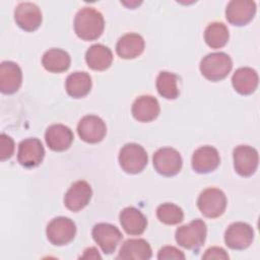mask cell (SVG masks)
I'll list each match as a JSON object with an SVG mask.
<instances>
[{
    "label": "cell",
    "mask_w": 260,
    "mask_h": 260,
    "mask_svg": "<svg viewBox=\"0 0 260 260\" xmlns=\"http://www.w3.org/2000/svg\"><path fill=\"white\" fill-rule=\"evenodd\" d=\"M197 207L205 217L216 218L226 208L225 194L220 189L207 188L200 193L197 199Z\"/></svg>",
    "instance_id": "cell-5"
},
{
    "label": "cell",
    "mask_w": 260,
    "mask_h": 260,
    "mask_svg": "<svg viewBox=\"0 0 260 260\" xmlns=\"http://www.w3.org/2000/svg\"><path fill=\"white\" fill-rule=\"evenodd\" d=\"M74 31L84 41H94L101 37L105 27L102 13L92 7H83L75 15Z\"/></svg>",
    "instance_id": "cell-1"
},
{
    "label": "cell",
    "mask_w": 260,
    "mask_h": 260,
    "mask_svg": "<svg viewBox=\"0 0 260 260\" xmlns=\"http://www.w3.org/2000/svg\"><path fill=\"white\" fill-rule=\"evenodd\" d=\"M119 218L123 230L131 236H138L143 234L147 226L146 217L140 210L133 206L124 208L120 212Z\"/></svg>",
    "instance_id": "cell-19"
},
{
    "label": "cell",
    "mask_w": 260,
    "mask_h": 260,
    "mask_svg": "<svg viewBox=\"0 0 260 260\" xmlns=\"http://www.w3.org/2000/svg\"><path fill=\"white\" fill-rule=\"evenodd\" d=\"M14 152V142L12 138L4 133L0 136V159L5 160L12 156Z\"/></svg>",
    "instance_id": "cell-30"
},
{
    "label": "cell",
    "mask_w": 260,
    "mask_h": 260,
    "mask_svg": "<svg viewBox=\"0 0 260 260\" xmlns=\"http://www.w3.org/2000/svg\"><path fill=\"white\" fill-rule=\"evenodd\" d=\"M82 259H96V258H101V255L99 254V251L91 247V248H88L84 251V254L81 256Z\"/></svg>",
    "instance_id": "cell-33"
},
{
    "label": "cell",
    "mask_w": 260,
    "mask_h": 260,
    "mask_svg": "<svg viewBox=\"0 0 260 260\" xmlns=\"http://www.w3.org/2000/svg\"><path fill=\"white\" fill-rule=\"evenodd\" d=\"M71 129L63 124H53L49 126L45 133V140L50 149L54 151H64L70 147L73 141Z\"/></svg>",
    "instance_id": "cell-18"
},
{
    "label": "cell",
    "mask_w": 260,
    "mask_h": 260,
    "mask_svg": "<svg viewBox=\"0 0 260 260\" xmlns=\"http://www.w3.org/2000/svg\"><path fill=\"white\" fill-rule=\"evenodd\" d=\"M22 82L20 67L12 61H4L0 65V90L5 94L16 92Z\"/></svg>",
    "instance_id": "cell-17"
},
{
    "label": "cell",
    "mask_w": 260,
    "mask_h": 260,
    "mask_svg": "<svg viewBox=\"0 0 260 260\" xmlns=\"http://www.w3.org/2000/svg\"><path fill=\"white\" fill-rule=\"evenodd\" d=\"M45 156L44 146L38 138H27L18 145L17 160L24 168L38 167Z\"/></svg>",
    "instance_id": "cell-12"
},
{
    "label": "cell",
    "mask_w": 260,
    "mask_h": 260,
    "mask_svg": "<svg viewBox=\"0 0 260 260\" xmlns=\"http://www.w3.org/2000/svg\"><path fill=\"white\" fill-rule=\"evenodd\" d=\"M156 89L167 100H176L180 93L178 88V76L168 71H161L156 78Z\"/></svg>",
    "instance_id": "cell-28"
},
{
    "label": "cell",
    "mask_w": 260,
    "mask_h": 260,
    "mask_svg": "<svg viewBox=\"0 0 260 260\" xmlns=\"http://www.w3.org/2000/svg\"><path fill=\"white\" fill-rule=\"evenodd\" d=\"M158 220L168 225L180 223L184 218V212L181 207L174 203H162L156 209Z\"/></svg>",
    "instance_id": "cell-29"
},
{
    "label": "cell",
    "mask_w": 260,
    "mask_h": 260,
    "mask_svg": "<svg viewBox=\"0 0 260 260\" xmlns=\"http://www.w3.org/2000/svg\"><path fill=\"white\" fill-rule=\"evenodd\" d=\"M203 259H229V255L224 249L220 247H211L208 248L204 255L202 256Z\"/></svg>",
    "instance_id": "cell-32"
},
{
    "label": "cell",
    "mask_w": 260,
    "mask_h": 260,
    "mask_svg": "<svg viewBox=\"0 0 260 260\" xmlns=\"http://www.w3.org/2000/svg\"><path fill=\"white\" fill-rule=\"evenodd\" d=\"M91 196L92 190L90 185L86 181L80 180L70 186L64 196V204L69 210L77 212L89 203Z\"/></svg>",
    "instance_id": "cell-13"
},
{
    "label": "cell",
    "mask_w": 260,
    "mask_h": 260,
    "mask_svg": "<svg viewBox=\"0 0 260 260\" xmlns=\"http://www.w3.org/2000/svg\"><path fill=\"white\" fill-rule=\"evenodd\" d=\"M186 258L185 254L179 250L178 248L174 246H166L162 247L157 254V259L159 260H170V259H176V260H184Z\"/></svg>",
    "instance_id": "cell-31"
},
{
    "label": "cell",
    "mask_w": 260,
    "mask_h": 260,
    "mask_svg": "<svg viewBox=\"0 0 260 260\" xmlns=\"http://www.w3.org/2000/svg\"><path fill=\"white\" fill-rule=\"evenodd\" d=\"M229 29L222 22H211L204 30L205 43L212 49H219L229 41Z\"/></svg>",
    "instance_id": "cell-27"
},
{
    "label": "cell",
    "mask_w": 260,
    "mask_h": 260,
    "mask_svg": "<svg viewBox=\"0 0 260 260\" xmlns=\"http://www.w3.org/2000/svg\"><path fill=\"white\" fill-rule=\"evenodd\" d=\"M254 231L246 222H234L224 233L225 245L233 250L247 249L253 242Z\"/></svg>",
    "instance_id": "cell-9"
},
{
    "label": "cell",
    "mask_w": 260,
    "mask_h": 260,
    "mask_svg": "<svg viewBox=\"0 0 260 260\" xmlns=\"http://www.w3.org/2000/svg\"><path fill=\"white\" fill-rule=\"evenodd\" d=\"M77 133L84 142L98 143L106 136L107 127L100 117L87 115L80 119L77 125Z\"/></svg>",
    "instance_id": "cell-11"
},
{
    "label": "cell",
    "mask_w": 260,
    "mask_h": 260,
    "mask_svg": "<svg viewBox=\"0 0 260 260\" xmlns=\"http://www.w3.org/2000/svg\"><path fill=\"white\" fill-rule=\"evenodd\" d=\"M119 165L128 174H138L146 167L148 156L146 150L137 143L125 144L119 152Z\"/></svg>",
    "instance_id": "cell-4"
},
{
    "label": "cell",
    "mask_w": 260,
    "mask_h": 260,
    "mask_svg": "<svg viewBox=\"0 0 260 260\" xmlns=\"http://www.w3.org/2000/svg\"><path fill=\"white\" fill-rule=\"evenodd\" d=\"M160 108L157 100L151 95H141L132 105V115L139 122H150L157 118Z\"/></svg>",
    "instance_id": "cell-20"
},
{
    "label": "cell",
    "mask_w": 260,
    "mask_h": 260,
    "mask_svg": "<svg viewBox=\"0 0 260 260\" xmlns=\"http://www.w3.org/2000/svg\"><path fill=\"white\" fill-rule=\"evenodd\" d=\"M91 234L94 242L105 254H112L123 238L117 226L105 222L95 224Z\"/></svg>",
    "instance_id": "cell-10"
},
{
    "label": "cell",
    "mask_w": 260,
    "mask_h": 260,
    "mask_svg": "<svg viewBox=\"0 0 260 260\" xmlns=\"http://www.w3.org/2000/svg\"><path fill=\"white\" fill-rule=\"evenodd\" d=\"M232 84L237 92L251 94L258 86V74L250 67H241L233 74Z\"/></svg>",
    "instance_id": "cell-23"
},
{
    "label": "cell",
    "mask_w": 260,
    "mask_h": 260,
    "mask_svg": "<svg viewBox=\"0 0 260 260\" xmlns=\"http://www.w3.org/2000/svg\"><path fill=\"white\" fill-rule=\"evenodd\" d=\"M256 13V3L247 0H233L229 2L225 9L228 21L237 26L249 23Z\"/></svg>",
    "instance_id": "cell-14"
},
{
    "label": "cell",
    "mask_w": 260,
    "mask_h": 260,
    "mask_svg": "<svg viewBox=\"0 0 260 260\" xmlns=\"http://www.w3.org/2000/svg\"><path fill=\"white\" fill-rule=\"evenodd\" d=\"M220 157L216 148L205 145L197 148L192 155V169L199 174H207L217 169Z\"/></svg>",
    "instance_id": "cell-16"
},
{
    "label": "cell",
    "mask_w": 260,
    "mask_h": 260,
    "mask_svg": "<svg viewBox=\"0 0 260 260\" xmlns=\"http://www.w3.org/2000/svg\"><path fill=\"white\" fill-rule=\"evenodd\" d=\"M235 171L242 177L252 176L258 167V152L249 145H239L233 151Z\"/></svg>",
    "instance_id": "cell-8"
},
{
    "label": "cell",
    "mask_w": 260,
    "mask_h": 260,
    "mask_svg": "<svg viewBox=\"0 0 260 260\" xmlns=\"http://www.w3.org/2000/svg\"><path fill=\"white\" fill-rule=\"evenodd\" d=\"M46 234L51 244L55 246H63L74 239L76 225L68 217H55L48 223Z\"/></svg>",
    "instance_id": "cell-6"
},
{
    "label": "cell",
    "mask_w": 260,
    "mask_h": 260,
    "mask_svg": "<svg viewBox=\"0 0 260 260\" xmlns=\"http://www.w3.org/2000/svg\"><path fill=\"white\" fill-rule=\"evenodd\" d=\"M143 50V38L140 35L133 32L122 36L116 45V52L123 59H134L140 56Z\"/></svg>",
    "instance_id": "cell-22"
},
{
    "label": "cell",
    "mask_w": 260,
    "mask_h": 260,
    "mask_svg": "<svg viewBox=\"0 0 260 260\" xmlns=\"http://www.w3.org/2000/svg\"><path fill=\"white\" fill-rule=\"evenodd\" d=\"M207 234L206 224L201 219H194L188 224L177 229L176 242L183 248L196 251L205 242Z\"/></svg>",
    "instance_id": "cell-3"
},
{
    "label": "cell",
    "mask_w": 260,
    "mask_h": 260,
    "mask_svg": "<svg viewBox=\"0 0 260 260\" xmlns=\"http://www.w3.org/2000/svg\"><path fill=\"white\" fill-rule=\"evenodd\" d=\"M151 255V248L144 239H129L123 243L117 259L145 260L150 259Z\"/></svg>",
    "instance_id": "cell-21"
},
{
    "label": "cell",
    "mask_w": 260,
    "mask_h": 260,
    "mask_svg": "<svg viewBox=\"0 0 260 260\" xmlns=\"http://www.w3.org/2000/svg\"><path fill=\"white\" fill-rule=\"evenodd\" d=\"M91 77L86 72L71 73L65 82L67 93L74 98L80 99L85 96L91 89Z\"/></svg>",
    "instance_id": "cell-26"
},
{
    "label": "cell",
    "mask_w": 260,
    "mask_h": 260,
    "mask_svg": "<svg viewBox=\"0 0 260 260\" xmlns=\"http://www.w3.org/2000/svg\"><path fill=\"white\" fill-rule=\"evenodd\" d=\"M155 171L166 177L177 175L183 165V160L179 151L172 147H162L157 149L152 157Z\"/></svg>",
    "instance_id": "cell-7"
},
{
    "label": "cell",
    "mask_w": 260,
    "mask_h": 260,
    "mask_svg": "<svg viewBox=\"0 0 260 260\" xmlns=\"http://www.w3.org/2000/svg\"><path fill=\"white\" fill-rule=\"evenodd\" d=\"M16 24L23 30L34 31L42 23V12L40 8L30 2L19 3L14 10Z\"/></svg>",
    "instance_id": "cell-15"
},
{
    "label": "cell",
    "mask_w": 260,
    "mask_h": 260,
    "mask_svg": "<svg viewBox=\"0 0 260 260\" xmlns=\"http://www.w3.org/2000/svg\"><path fill=\"white\" fill-rule=\"evenodd\" d=\"M71 63L70 56L67 52L61 49H50L42 58L44 68L53 73H61L66 71Z\"/></svg>",
    "instance_id": "cell-25"
},
{
    "label": "cell",
    "mask_w": 260,
    "mask_h": 260,
    "mask_svg": "<svg viewBox=\"0 0 260 260\" xmlns=\"http://www.w3.org/2000/svg\"><path fill=\"white\" fill-rule=\"evenodd\" d=\"M233 68L231 57L223 52L210 53L200 62L202 75L210 81H219L225 78Z\"/></svg>",
    "instance_id": "cell-2"
},
{
    "label": "cell",
    "mask_w": 260,
    "mask_h": 260,
    "mask_svg": "<svg viewBox=\"0 0 260 260\" xmlns=\"http://www.w3.org/2000/svg\"><path fill=\"white\" fill-rule=\"evenodd\" d=\"M85 61L90 69L104 71L111 66L113 62V54L108 47L102 44H95L89 47L86 51Z\"/></svg>",
    "instance_id": "cell-24"
}]
</instances>
